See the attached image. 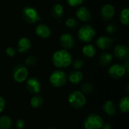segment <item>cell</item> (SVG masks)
Masks as SVG:
<instances>
[{"label": "cell", "instance_id": "obj_13", "mask_svg": "<svg viewBox=\"0 0 129 129\" xmlns=\"http://www.w3.org/2000/svg\"><path fill=\"white\" fill-rule=\"evenodd\" d=\"M113 43V39L110 37L102 36L96 40V45L102 50L110 48Z\"/></svg>", "mask_w": 129, "mask_h": 129}, {"label": "cell", "instance_id": "obj_26", "mask_svg": "<svg viewBox=\"0 0 129 129\" xmlns=\"http://www.w3.org/2000/svg\"><path fill=\"white\" fill-rule=\"evenodd\" d=\"M94 91V87L91 83H85L81 86V92H82L83 94H89L91 93H92Z\"/></svg>", "mask_w": 129, "mask_h": 129}, {"label": "cell", "instance_id": "obj_2", "mask_svg": "<svg viewBox=\"0 0 129 129\" xmlns=\"http://www.w3.org/2000/svg\"><path fill=\"white\" fill-rule=\"evenodd\" d=\"M70 104L75 109H82L86 104V98L80 91H73L68 97Z\"/></svg>", "mask_w": 129, "mask_h": 129}, {"label": "cell", "instance_id": "obj_25", "mask_svg": "<svg viewBox=\"0 0 129 129\" xmlns=\"http://www.w3.org/2000/svg\"><path fill=\"white\" fill-rule=\"evenodd\" d=\"M120 21L123 25L128 26L129 24V9L128 8L122 10L120 14Z\"/></svg>", "mask_w": 129, "mask_h": 129}, {"label": "cell", "instance_id": "obj_9", "mask_svg": "<svg viewBox=\"0 0 129 129\" xmlns=\"http://www.w3.org/2000/svg\"><path fill=\"white\" fill-rule=\"evenodd\" d=\"M26 88L29 93L37 94L41 90V84L36 78L32 77L27 79L26 82Z\"/></svg>", "mask_w": 129, "mask_h": 129}, {"label": "cell", "instance_id": "obj_27", "mask_svg": "<svg viewBox=\"0 0 129 129\" xmlns=\"http://www.w3.org/2000/svg\"><path fill=\"white\" fill-rule=\"evenodd\" d=\"M66 26L70 28V29H74L78 25V23L76 21V19L73 18V17H70V18H68L67 20H66V23H65Z\"/></svg>", "mask_w": 129, "mask_h": 129}, {"label": "cell", "instance_id": "obj_10", "mask_svg": "<svg viewBox=\"0 0 129 129\" xmlns=\"http://www.w3.org/2000/svg\"><path fill=\"white\" fill-rule=\"evenodd\" d=\"M114 55L116 57L121 60H128L129 57V48L123 45H118L114 48Z\"/></svg>", "mask_w": 129, "mask_h": 129}, {"label": "cell", "instance_id": "obj_24", "mask_svg": "<svg viewBox=\"0 0 129 129\" xmlns=\"http://www.w3.org/2000/svg\"><path fill=\"white\" fill-rule=\"evenodd\" d=\"M119 107L122 113H128L129 111V97H123L119 104Z\"/></svg>", "mask_w": 129, "mask_h": 129}, {"label": "cell", "instance_id": "obj_37", "mask_svg": "<svg viewBox=\"0 0 129 129\" xmlns=\"http://www.w3.org/2000/svg\"><path fill=\"white\" fill-rule=\"evenodd\" d=\"M48 129H55V128H48Z\"/></svg>", "mask_w": 129, "mask_h": 129}, {"label": "cell", "instance_id": "obj_38", "mask_svg": "<svg viewBox=\"0 0 129 129\" xmlns=\"http://www.w3.org/2000/svg\"><path fill=\"white\" fill-rule=\"evenodd\" d=\"M55 1H60V0H55Z\"/></svg>", "mask_w": 129, "mask_h": 129}, {"label": "cell", "instance_id": "obj_31", "mask_svg": "<svg viewBox=\"0 0 129 129\" xmlns=\"http://www.w3.org/2000/svg\"><path fill=\"white\" fill-rule=\"evenodd\" d=\"M84 0H67L68 5L71 7H77L82 4Z\"/></svg>", "mask_w": 129, "mask_h": 129}, {"label": "cell", "instance_id": "obj_14", "mask_svg": "<svg viewBox=\"0 0 129 129\" xmlns=\"http://www.w3.org/2000/svg\"><path fill=\"white\" fill-rule=\"evenodd\" d=\"M76 17L82 22H88L91 19V13L86 7H81L76 11Z\"/></svg>", "mask_w": 129, "mask_h": 129}, {"label": "cell", "instance_id": "obj_35", "mask_svg": "<svg viewBox=\"0 0 129 129\" xmlns=\"http://www.w3.org/2000/svg\"><path fill=\"white\" fill-rule=\"evenodd\" d=\"M123 67H124V68L125 69L126 73H129V60H125V63H124V65H123Z\"/></svg>", "mask_w": 129, "mask_h": 129}, {"label": "cell", "instance_id": "obj_15", "mask_svg": "<svg viewBox=\"0 0 129 129\" xmlns=\"http://www.w3.org/2000/svg\"><path fill=\"white\" fill-rule=\"evenodd\" d=\"M36 33L42 39H47L51 36V29L45 24H39L36 28Z\"/></svg>", "mask_w": 129, "mask_h": 129}, {"label": "cell", "instance_id": "obj_23", "mask_svg": "<svg viewBox=\"0 0 129 129\" xmlns=\"http://www.w3.org/2000/svg\"><path fill=\"white\" fill-rule=\"evenodd\" d=\"M12 126V121L10 117L3 116L0 117V129H10Z\"/></svg>", "mask_w": 129, "mask_h": 129}, {"label": "cell", "instance_id": "obj_29", "mask_svg": "<svg viewBox=\"0 0 129 129\" xmlns=\"http://www.w3.org/2000/svg\"><path fill=\"white\" fill-rule=\"evenodd\" d=\"M106 29H107V32L110 34H113L117 32V27L116 25L113 24V23H110V24H108L106 27Z\"/></svg>", "mask_w": 129, "mask_h": 129}, {"label": "cell", "instance_id": "obj_16", "mask_svg": "<svg viewBox=\"0 0 129 129\" xmlns=\"http://www.w3.org/2000/svg\"><path fill=\"white\" fill-rule=\"evenodd\" d=\"M31 47V41L26 38L23 37L19 39L17 43V51L20 53H25L29 50Z\"/></svg>", "mask_w": 129, "mask_h": 129}, {"label": "cell", "instance_id": "obj_19", "mask_svg": "<svg viewBox=\"0 0 129 129\" xmlns=\"http://www.w3.org/2000/svg\"><path fill=\"white\" fill-rule=\"evenodd\" d=\"M51 13L54 19H60L63 14V8L60 4H55L51 8Z\"/></svg>", "mask_w": 129, "mask_h": 129}, {"label": "cell", "instance_id": "obj_12", "mask_svg": "<svg viewBox=\"0 0 129 129\" xmlns=\"http://www.w3.org/2000/svg\"><path fill=\"white\" fill-rule=\"evenodd\" d=\"M60 42L63 48L66 49L73 48L75 45V39L70 33H63L60 37Z\"/></svg>", "mask_w": 129, "mask_h": 129}, {"label": "cell", "instance_id": "obj_6", "mask_svg": "<svg viewBox=\"0 0 129 129\" xmlns=\"http://www.w3.org/2000/svg\"><path fill=\"white\" fill-rule=\"evenodd\" d=\"M24 20L29 24L35 23L41 20L37 11L33 7H25L22 12Z\"/></svg>", "mask_w": 129, "mask_h": 129}, {"label": "cell", "instance_id": "obj_7", "mask_svg": "<svg viewBox=\"0 0 129 129\" xmlns=\"http://www.w3.org/2000/svg\"><path fill=\"white\" fill-rule=\"evenodd\" d=\"M12 76L17 82H23L26 80L28 76V70L23 64L16 65L12 71Z\"/></svg>", "mask_w": 129, "mask_h": 129}, {"label": "cell", "instance_id": "obj_4", "mask_svg": "<svg viewBox=\"0 0 129 129\" xmlns=\"http://www.w3.org/2000/svg\"><path fill=\"white\" fill-rule=\"evenodd\" d=\"M68 77L65 72L61 70H55L50 76L49 81L51 84L55 88H60L63 86L67 82Z\"/></svg>", "mask_w": 129, "mask_h": 129}, {"label": "cell", "instance_id": "obj_1", "mask_svg": "<svg viewBox=\"0 0 129 129\" xmlns=\"http://www.w3.org/2000/svg\"><path fill=\"white\" fill-rule=\"evenodd\" d=\"M52 62L57 68H66L72 63L73 59L71 54L67 50L62 49L54 53L52 56Z\"/></svg>", "mask_w": 129, "mask_h": 129}, {"label": "cell", "instance_id": "obj_28", "mask_svg": "<svg viewBox=\"0 0 129 129\" xmlns=\"http://www.w3.org/2000/svg\"><path fill=\"white\" fill-rule=\"evenodd\" d=\"M36 58L35 56H33V55H30V56H28L26 59H25V63L29 66V67H33L36 64Z\"/></svg>", "mask_w": 129, "mask_h": 129}, {"label": "cell", "instance_id": "obj_36", "mask_svg": "<svg viewBox=\"0 0 129 129\" xmlns=\"http://www.w3.org/2000/svg\"><path fill=\"white\" fill-rule=\"evenodd\" d=\"M102 129H112V126L110 123H105L102 126Z\"/></svg>", "mask_w": 129, "mask_h": 129}, {"label": "cell", "instance_id": "obj_22", "mask_svg": "<svg viewBox=\"0 0 129 129\" xmlns=\"http://www.w3.org/2000/svg\"><path fill=\"white\" fill-rule=\"evenodd\" d=\"M44 104V99L41 95H36L33 97L30 100V104L32 107L35 109H39L42 107Z\"/></svg>", "mask_w": 129, "mask_h": 129}, {"label": "cell", "instance_id": "obj_20", "mask_svg": "<svg viewBox=\"0 0 129 129\" xmlns=\"http://www.w3.org/2000/svg\"><path fill=\"white\" fill-rule=\"evenodd\" d=\"M112 60H113V56L108 52L103 53L99 57V63L102 67H107L110 65Z\"/></svg>", "mask_w": 129, "mask_h": 129}, {"label": "cell", "instance_id": "obj_33", "mask_svg": "<svg viewBox=\"0 0 129 129\" xmlns=\"http://www.w3.org/2000/svg\"><path fill=\"white\" fill-rule=\"evenodd\" d=\"M24 125H25V122H24V121L22 120V119H18V120L16 122V123H15V126H16V128L17 129L23 128Z\"/></svg>", "mask_w": 129, "mask_h": 129}, {"label": "cell", "instance_id": "obj_17", "mask_svg": "<svg viewBox=\"0 0 129 129\" xmlns=\"http://www.w3.org/2000/svg\"><path fill=\"white\" fill-rule=\"evenodd\" d=\"M69 79V81L74 84H79L83 79V74L82 72L79 71V70H74L70 72V73L69 74V76H67Z\"/></svg>", "mask_w": 129, "mask_h": 129}, {"label": "cell", "instance_id": "obj_21", "mask_svg": "<svg viewBox=\"0 0 129 129\" xmlns=\"http://www.w3.org/2000/svg\"><path fill=\"white\" fill-rule=\"evenodd\" d=\"M82 53L83 54L87 57H93L95 56L96 54V50L94 48V47L91 45V44H88L86 45H85L83 48H82Z\"/></svg>", "mask_w": 129, "mask_h": 129}, {"label": "cell", "instance_id": "obj_30", "mask_svg": "<svg viewBox=\"0 0 129 129\" xmlns=\"http://www.w3.org/2000/svg\"><path fill=\"white\" fill-rule=\"evenodd\" d=\"M73 67L76 70H79L80 68H82L84 65V61L81 59H76L73 63Z\"/></svg>", "mask_w": 129, "mask_h": 129}, {"label": "cell", "instance_id": "obj_32", "mask_svg": "<svg viewBox=\"0 0 129 129\" xmlns=\"http://www.w3.org/2000/svg\"><path fill=\"white\" fill-rule=\"evenodd\" d=\"M5 53L9 57H14L16 54V50L12 47H8L5 50Z\"/></svg>", "mask_w": 129, "mask_h": 129}, {"label": "cell", "instance_id": "obj_34", "mask_svg": "<svg viewBox=\"0 0 129 129\" xmlns=\"http://www.w3.org/2000/svg\"><path fill=\"white\" fill-rule=\"evenodd\" d=\"M5 107V101L2 97L0 96V113H2Z\"/></svg>", "mask_w": 129, "mask_h": 129}, {"label": "cell", "instance_id": "obj_11", "mask_svg": "<svg viewBox=\"0 0 129 129\" xmlns=\"http://www.w3.org/2000/svg\"><path fill=\"white\" fill-rule=\"evenodd\" d=\"M115 15V8L110 4L104 5L101 10V17L104 20H110Z\"/></svg>", "mask_w": 129, "mask_h": 129}, {"label": "cell", "instance_id": "obj_5", "mask_svg": "<svg viewBox=\"0 0 129 129\" xmlns=\"http://www.w3.org/2000/svg\"><path fill=\"white\" fill-rule=\"evenodd\" d=\"M104 125L102 118L97 114H90L84 122L85 129H101Z\"/></svg>", "mask_w": 129, "mask_h": 129}, {"label": "cell", "instance_id": "obj_3", "mask_svg": "<svg viewBox=\"0 0 129 129\" xmlns=\"http://www.w3.org/2000/svg\"><path fill=\"white\" fill-rule=\"evenodd\" d=\"M94 28L89 24L82 25L78 31V37L83 42H90L95 36Z\"/></svg>", "mask_w": 129, "mask_h": 129}, {"label": "cell", "instance_id": "obj_18", "mask_svg": "<svg viewBox=\"0 0 129 129\" xmlns=\"http://www.w3.org/2000/svg\"><path fill=\"white\" fill-rule=\"evenodd\" d=\"M103 109L104 112L109 116H113L116 113V106L111 101H106L103 106Z\"/></svg>", "mask_w": 129, "mask_h": 129}, {"label": "cell", "instance_id": "obj_8", "mask_svg": "<svg viewBox=\"0 0 129 129\" xmlns=\"http://www.w3.org/2000/svg\"><path fill=\"white\" fill-rule=\"evenodd\" d=\"M108 73L111 77H113L114 79H120V78H122L123 76H125L127 73H126V70L124 68L123 65L113 64V66H111L110 67Z\"/></svg>", "mask_w": 129, "mask_h": 129}]
</instances>
